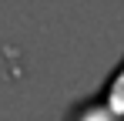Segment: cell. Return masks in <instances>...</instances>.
<instances>
[{
	"label": "cell",
	"instance_id": "cell-2",
	"mask_svg": "<svg viewBox=\"0 0 124 121\" xmlns=\"http://www.w3.org/2000/svg\"><path fill=\"white\" fill-rule=\"evenodd\" d=\"M67 121H117V118H114L97 98H91V101H84V104H77V108L67 114Z\"/></svg>",
	"mask_w": 124,
	"mask_h": 121
},
{
	"label": "cell",
	"instance_id": "cell-1",
	"mask_svg": "<svg viewBox=\"0 0 124 121\" xmlns=\"http://www.w3.org/2000/svg\"><path fill=\"white\" fill-rule=\"evenodd\" d=\"M97 101H101V104H104V108H107L117 121H124V60L117 64V71L111 74V81L101 87Z\"/></svg>",
	"mask_w": 124,
	"mask_h": 121
}]
</instances>
